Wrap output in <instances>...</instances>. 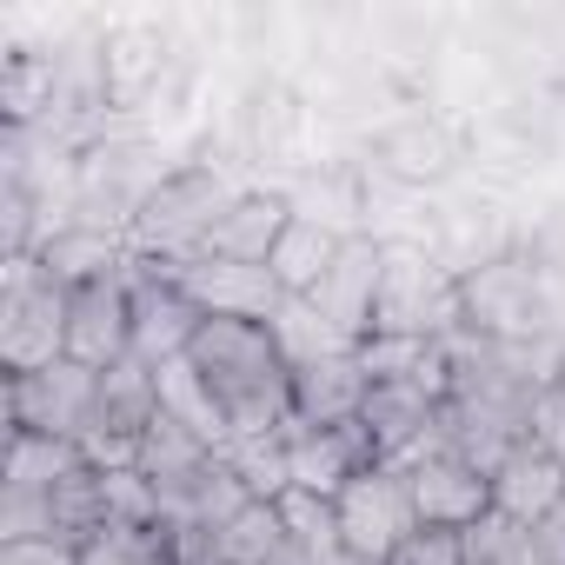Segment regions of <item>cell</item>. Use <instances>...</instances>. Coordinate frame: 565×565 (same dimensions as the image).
I'll use <instances>...</instances> for the list:
<instances>
[{"instance_id":"836d02e7","label":"cell","mask_w":565,"mask_h":565,"mask_svg":"<svg viewBox=\"0 0 565 565\" xmlns=\"http://www.w3.org/2000/svg\"><path fill=\"white\" fill-rule=\"evenodd\" d=\"M200 565H220V558H200Z\"/></svg>"},{"instance_id":"2e32d148","label":"cell","mask_w":565,"mask_h":565,"mask_svg":"<svg viewBox=\"0 0 565 565\" xmlns=\"http://www.w3.org/2000/svg\"><path fill=\"white\" fill-rule=\"evenodd\" d=\"M366 366L360 353H340V360H320V366H300L294 373V419L300 426H353L366 413Z\"/></svg>"},{"instance_id":"4316f807","label":"cell","mask_w":565,"mask_h":565,"mask_svg":"<svg viewBox=\"0 0 565 565\" xmlns=\"http://www.w3.org/2000/svg\"><path fill=\"white\" fill-rule=\"evenodd\" d=\"M287 519H279V505H246L233 525L213 532V558L220 565H273V558H287Z\"/></svg>"},{"instance_id":"e575fe53","label":"cell","mask_w":565,"mask_h":565,"mask_svg":"<svg viewBox=\"0 0 565 565\" xmlns=\"http://www.w3.org/2000/svg\"><path fill=\"white\" fill-rule=\"evenodd\" d=\"M558 386H565V366H558Z\"/></svg>"},{"instance_id":"ac0fdd59","label":"cell","mask_w":565,"mask_h":565,"mask_svg":"<svg viewBox=\"0 0 565 565\" xmlns=\"http://www.w3.org/2000/svg\"><path fill=\"white\" fill-rule=\"evenodd\" d=\"M41 266L61 279V287H94V279H114L134 266V239L127 233H107V226H67L41 246Z\"/></svg>"},{"instance_id":"9a60e30c","label":"cell","mask_w":565,"mask_h":565,"mask_svg":"<svg viewBox=\"0 0 565 565\" xmlns=\"http://www.w3.org/2000/svg\"><path fill=\"white\" fill-rule=\"evenodd\" d=\"M452 160H459V140H452L439 120L413 114V120H399L393 134H380V147H373V160H366V167L419 193V186L446 180V173H452Z\"/></svg>"},{"instance_id":"8992f818","label":"cell","mask_w":565,"mask_h":565,"mask_svg":"<svg viewBox=\"0 0 565 565\" xmlns=\"http://www.w3.org/2000/svg\"><path fill=\"white\" fill-rule=\"evenodd\" d=\"M333 519H340V545H347L360 565H386V558L419 532L413 486H406V472H393V466L360 472V479L333 499Z\"/></svg>"},{"instance_id":"d6a6232c","label":"cell","mask_w":565,"mask_h":565,"mask_svg":"<svg viewBox=\"0 0 565 565\" xmlns=\"http://www.w3.org/2000/svg\"><path fill=\"white\" fill-rule=\"evenodd\" d=\"M525 532H532V552H539V565H565V499H558L545 519H532Z\"/></svg>"},{"instance_id":"f546056e","label":"cell","mask_w":565,"mask_h":565,"mask_svg":"<svg viewBox=\"0 0 565 565\" xmlns=\"http://www.w3.org/2000/svg\"><path fill=\"white\" fill-rule=\"evenodd\" d=\"M386 565H466V539L459 532H446V525H419Z\"/></svg>"},{"instance_id":"9c48e42d","label":"cell","mask_w":565,"mask_h":565,"mask_svg":"<svg viewBox=\"0 0 565 565\" xmlns=\"http://www.w3.org/2000/svg\"><path fill=\"white\" fill-rule=\"evenodd\" d=\"M127 353H134V287H127V273L74 287L67 294V360L107 373Z\"/></svg>"},{"instance_id":"d6986e66","label":"cell","mask_w":565,"mask_h":565,"mask_svg":"<svg viewBox=\"0 0 565 565\" xmlns=\"http://www.w3.org/2000/svg\"><path fill=\"white\" fill-rule=\"evenodd\" d=\"M558 499H565V466H558L552 452H539L532 439L492 472V512H505V519H519V525L545 519Z\"/></svg>"},{"instance_id":"484cf974","label":"cell","mask_w":565,"mask_h":565,"mask_svg":"<svg viewBox=\"0 0 565 565\" xmlns=\"http://www.w3.org/2000/svg\"><path fill=\"white\" fill-rule=\"evenodd\" d=\"M226 466H233V479L246 486V499H259V505H273L279 492L294 486V459H287V426L279 433H246V439H233L226 452H220Z\"/></svg>"},{"instance_id":"30bf717a","label":"cell","mask_w":565,"mask_h":565,"mask_svg":"<svg viewBox=\"0 0 565 565\" xmlns=\"http://www.w3.org/2000/svg\"><path fill=\"white\" fill-rule=\"evenodd\" d=\"M287 459H294V486L300 492L340 499L360 472L380 466V446H373V433L360 419L353 426H300V419H287Z\"/></svg>"},{"instance_id":"603a6c76","label":"cell","mask_w":565,"mask_h":565,"mask_svg":"<svg viewBox=\"0 0 565 565\" xmlns=\"http://www.w3.org/2000/svg\"><path fill=\"white\" fill-rule=\"evenodd\" d=\"M340 233H327V226H313V220H300L294 213V226L279 233V246H273V259H266V273L279 279V294L287 300H307L320 279H327V266L340 259Z\"/></svg>"},{"instance_id":"52a82bcc","label":"cell","mask_w":565,"mask_h":565,"mask_svg":"<svg viewBox=\"0 0 565 565\" xmlns=\"http://www.w3.org/2000/svg\"><path fill=\"white\" fill-rule=\"evenodd\" d=\"M127 287H134V360L153 366V373H160L167 360H186V347H193V333H200L206 320H200V307L180 294L173 266L134 253Z\"/></svg>"},{"instance_id":"83f0119b","label":"cell","mask_w":565,"mask_h":565,"mask_svg":"<svg viewBox=\"0 0 565 565\" xmlns=\"http://www.w3.org/2000/svg\"><path fill=\"white\" fill-rule=\"evenodd\" d=\"M459 539H466V565H539L532 532H525L519 519H505V512H486V519L466 525Z\"/></svg>"},{"instance_id":"3957f363","label":"cell","mask_w":565,"mask_h":565,"mask_svg":"<svg viewBox=\"0 0 565 565\" xmlns=\"http://www.w3.org/2000/svg\"><path fill=\"white\" fill-rule=\"evenodd\" d=\"M466 327L459 307V279L439 266L433 246H386V273H380V300H373V333H399V340H446Z\"/></svg>"},{"instance_id":"7c38bea8","label":"cell","mask_w":565,"mask_h":565,"mask_svg":"<svg viewBox=\"0 0 565 565\" xmlns=\"http://www.w3.org/2000/svg\"><path fill=\"white\" fill-rule=\"evenodd\" d=\"M413 486V505H419V525H446V532H466L492 512V479L479 466H466L459 452H439L426 459L419 472H406Z\"/></svg>"},{"instance_id":"d4e9b609","label":"cell","mask_w":565,"mask_h":565,"mask_svg":"<svg viewBox=\"0 0 565 565\" xmlns=\"http://www.w3.org/2000/svg\"><path fill=\"white\" fill-rule=\"evenodd\" d=\"M87 452L74 439L47 433H8V466H0V492H54L67 472H81Z\"/></svg>"},{"instance_id":"cb8c5ba5","label":"cell","mask_w":565,"mask_h":565,"mask_svg":"<svg viewBox=\"0 0 565 565\" xmlns=\"http://www.w3.org/2000/svg\"><path fill=\"white\" fill-rule=\"evenodd\" d=\"M266 333H273L279 360H287L294 373L300 366H320V360H340V353H360V340H347L313 300H279V313L266 320Z\"/></svg>"},{"instance_id":"5b68a950","label":"cell","mask_w":565,"mask_h":565,"mask_svg":"<svg viewBox=\"0 0 565 565\" xmlns=\"http://www.w3.org/2000/svg\"><path fill=\"white\" fill-rule=\"evenodd\" d=\"M100 419V373L81 360L41 366L8 380V433H47V439H87Z\"/></svg>"},{"instance_id":"e0dca14e","label":"cell","mask_w":565,"mask_h":565,"mask_svg":"<svg viewBox=\"0 0 565 565\" xmlns=\"http://www.w3.org/2000/svg\"><path fill=\"white\" fill-rule=\"evenodd\" d=\"M287 206L340 239H360L366 233V173L353 167H320V173H300L287 186Z\"/></svg>"},{"instance_id":"ba28073f","label":"cell","mask_w":565,"mask_h":565,"mask_svg":"<svg viewBox=\"0 0 565 565\" xmlns=\"http://www.w3.org/2000/svg\"><path fill=\"white\" fill-rule=\"evenodd\" d=\"M173 266V279H180V294L200 307V320H253V327H266L273 313H279V279L266 273V266H239V259H167Z\"/></svg>"},{"instance_id":"7a4b0ae2","label":"cell","mask_w":565,"mask_h":565,"mask_svg":"<svg viewBox=\"0 0 565 565\" xmlns=\"http://www.w3.org/2000/svg\"><path fill=\"white\" fill-rule=\"evenodd\" d=\"M253 186L233 173V167H220V160H186V167H173L153 193H147V206L134 213V253L140 259H193L200 246H206V233L246 200Z\"/></svg>"},{"instance_id":"1f68e13d","label":"cell","mask_w":565,"mask_h":565,"mask_svg":"<svg viewBox=\"0 0 565 565\" xmlns=\"http://www.w3.org/2000/svg\"><path fill=\"white\" fill-rule=\"evenodd\" d=\"M0 565H81V545H67V539H28V545H0Z\"/></svg>"},{"instance_id":"277c9868","label":"cell","mask_w":565,"mask_h":565,"mask_svg":"<svg viewBox=\"0 0 565 565\" xmlns=\"http://www.w3.org/2000/svg\"><path fill=\"white\" fill-rule=\"evenodd\" d=\"M67 360V287L41 259H8L0 287V366L8 380Z\"/></svg>"},{"instance_id":"4fadbf2b","label":"cell","mask_w":565,"mask_h":565,"mask_svg":"<svg viewBox=\"0 0 565 565\" xmlns=\"http://www.w3.org/2000/svg\"><path fill=\"white\" fill-rule=\"evenodd\" d=\"M439 399L426 393V386H406V380H380L373 393H366V413H360V426L373 433V446H380V466H393V459H406L419 439H433L439 433Z\"/></svg>"},{"instance_id":"4dcf8cb0","label":"cell","mask_w":565,"mask_h":565,"mask_svg":"<svg viewBox=\"0 0 565 565\" xmlns=\"http://www.w3.org/2000/svg\"><path fill=\"white\" fill-rule=\"evenodd\" d=\"M532 446L565 466V386H545V393L532 399Z\"/></svg>"},{"instance_id":"5bb4252c","label":"cell","mask_w":565,"mask_h":565,"mask_svg":"<svg viewBox=\"0 0 565 565\" xmlns=\"http://www.w3.org/2000/svg\"><path fill=\"white\" fill-rule=\"evenodd\" d=\"M294 226V206H287V193H273V186H253L213 233H206V259H239V266H266L273 259V246H279V233ZM193 253V259H200Z\"/></svg>"},{"instance_id":"f1b7e54d","label":"cell","mask_w":565,"mask_h":565,"mask_svg":"<svg viewBox=\"0 0 565 565\" xmlns=\"http://www.w3.org/2000/svg\"><path fill=\"white\" fill-rule=\"evenodd\" d=\"M28 539H61L54 492H0V545H28Z\"/></svg>"},{"instance_id":"44dd1931","label":"cell","mask_w":565,"mask_h":565,"mask_svg":"<svg viewBox=\"0 0 565 565\" xmlns=\"http://www.w3.org/2000/svg\"><path fill=\"white\" fill-rule=\"evenodd\" d=\"M153 386H160V413H167V419L193 426V433H200L213 452H226V446H233L226 406H220V393L206 386V373H200L193 360H167V366L153 373Z\"/></svg>"},{"instance_id":"8fae6325","label":"cell","mask_w":565,"mask_h":565,"mask_svg":"<svg viewBox=\"0 0 565 565\" xmlns=\"http://www.w3.org/2000/svg\"><path fill=\"white\" fill-rule=\"evenodd\" d=\"M380 273H386V246L373 239V233H360V239H347L340 246V259L327 266V279L307 294L347 340H373V300H380Z\"/></svg>"},{"instance_id":"ffe728a7","label":"cell","mask_w":565,"mask_h":565,"mask_svg":"<svg viewBox=\"0 0 565 565\" xmlns=\"http://www.w3.org/2000/svg\"><path fill=\"white\" fill-rule=\"evenodd\" d=\"M100 67H107V107H114V114L147 107V100L160 94V67H167L160 34H147V28L107 34V41H100Z\"/></svg>"},{"instance_id":"6da1fadb","label":"cell","mask_w":565,"mask_h":565,"mask_svg":"<svg viewBox=\"0 0 565 565\" xmlns=\"http://www.w3.org/2000/svg\"><path fill=\"white\" fill-rule=\"evenodd\" d=\"M186 360L206 373V386L226 406L233 439L246 433H279L294 419V366L279 360L273 333L253 320H206L186 347Z\"/></svg>"},{"instance_id":"7402d4cb","label":"cell","mask_w":565,"mask_h":565,"mask_svg":"<svg viewBox=\"0 0 565 565\" xmlns=\"http://www.w3.org/2000/svg\"><path fill=\"white\" fill-rule=\"evenodd\" d=\"M213 459H220V452H213V446H206L193 426H180V419H167V413H160V419L140 433V472L160 486V499L186 492V486H193V479H200Z\"/></svg>"}]
</instances>
